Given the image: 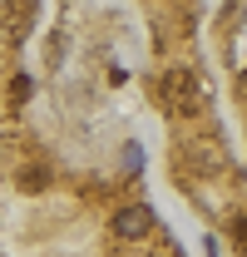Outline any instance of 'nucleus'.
Returning a JSON list of instances; mask_svg holds the SVG:
<instances>
[{
  "instance_id": "f257e3e1",
  "label": "nucleus",
  "mask_w": 247,
  "mask_h": 257,
  "mask_svg": "<svg viewBox=\"0 0 247 257\" xmlns=\"http://www.w3.org/2000/svg\"><path fill=\"white\" fill-rule=\"evenodd\" d=\"M158 104L168 109V114H203V84H198V74L193 69H163L158 74Z\"/></svg>"
},
{
  "instance_id": "f03ea898",
  "label": "nucleus",
  "mask_w": 247,
  "mask_h": 257,
  "mask_svg": "<svg viewBox=\"0 0 247 257\" xmlns=\"http://www.w3.org/2000/svg\"><path fill=\"white\" fill-rule=\"evenodd\" d=\"M149 227H154V213L144 203H129V208L114 213V237H144Z\"/></svg>"
},
{
  "instance_id": "7ed1b4c3",
  "label": "nucleus",
  "mask_w": 247,
  "mask_h": 257,
  "mask_svg": "<svg viewBox=\"0 0 247 257\" xmlns=\"http://www.w3.org/2000/svg\"><path fill=\"white\" fill-rule=\"evenodd\" d=\"M232 237H237V247L247 252V218H232Z\"/></svg>"
}]
</instances>
